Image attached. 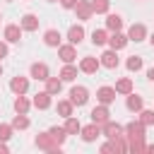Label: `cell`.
<instances>
[{
  "label": "cell",
  "mask_w": 154,
  "mask_h": 154,
  "mask_svg": "<svg viewBox=\"0 0 154 154\" xmlns=\"http://www.w3.org/2000/svg\"><path fill=\"white\" fill-rule=\"evenodd\" d=\"M91 7L96 14H103V12H108V0H91Z\"/></svg>",
  "instance_id": "cell-35"
},
{
  "label": "cell",
  "mask_w": 154,
  "mask_h": 154,
  "mask_svg": "<svg viewBox=\"0 0 154 154\" xmlns=\"http://www.w3.org/2000/svg\"><path fill=\"white\" fill-rule=\"evenodd\" d=\"M96 99H99L101 103H106V106H108V103L116 99V89H113V87H101V89L96 91Z\"/></svg>",
  "instance_id": "cell-13"
},
{
  "label": "cell",
  "mask_w": 154,
  "mask_h": 154,
  "mask_svg": "<svg viewBox=\"0 0 154 154\" xmlns=\"http://www.w3.org/2000/svg\"><path fill=\"white\" fill-rule=\"evenodd\" d=\"M108 108H106V103H101V106H96L94 111H91V123H96V125H103V123H108Z\"/></svg>",
  "instance_id": "cell-4"
},
{
  "label": "cell",
  "mask_w": 154,
  "mask_h": 154,
  "mask_svg": "<svg viewBox=\"0 0 154 154\" xmlns=\"http://www.w3.org/2000/svg\"><path fill=\"white\" fill-rule=\"evenodd\" d=\"M70 101H72L75 106H84V103L89 101V89H87V87H72V89H70Z\"/></svg>",
  "instance_id": "cell-2"
},
{
  "label": "cell",
  "mask_w": 154,
  "mask_h": 154,
  "mask_svg": "<svg viewBox=\"0 0 154 154\" xmlns=\"http://www.w3.org/2000/svg\"><path fill=\"white\" fill-rule=\"evenodd\" d=\"M65 130H67V135H77V132H82V125H79V120L77 118H67L65 120Z\"/></svg>",
  "instance_id": "cell-27"
},
{
  "label": "cell",
  "mask_w": 154,
  "mask_h": 154,
  "mask_svg": "<svg viewBox=\"0 0 154 154\" xmlns=\"http://www.w3.org/2000/svg\"><path fill=\"white\" fill-rule=\"evenodd\" d=\"M128 41H130V38H128V36H123L120 31H113V36H108V43H111V48H113V51L125 48V46H128Z\"/></svg>",
  "instance_id": "cell-7"
},
{
  "label": "cell",
  "mask_w": 154,
  "mask_h": 154,
  "mask_svg": "<svg viewBox=\"0 0 154 154\" xmlns=\"http://www.w3.org/2000/svg\"><path fill=\"white\" fill-rule=\"evenodd\" d=\"M128 38H130V41H144V38H147V29H144V24H132L130 31H128Z\"/></svg>",
  "instance_id": "cell-6"
},
{
  "label": "cell",
  "mask_w": 154,
  "mask_h": 154,
  "mask_svg": "<svg viewBox=\"0 0 154 154\" xmlns=\"http://www.w3.org/2000/svg\"><path fill=\"white\" fill-rule=\"evenodd\" d=\"M147 77H149V82H154V67H149V70H147Z\"/></svg>",
  "instance_id": "cell-39"
},
{
  "label": "cell",
  "mask_w": 154,
  "mask_h": 154,
  "mask_svg": "<svg viewBox=\"0 0 154 154\" xmlns=\"http://www.w3.org/2000/svg\"><path fill=\"white\" fill-rule=\"evenodd\" d=\"M0 75H2V65H0Z\"/></svg>",
  "instance_id": "cell-43"
},
{
  "label": "cell",
  "mask_w": 154,
  "mask_h": 154,
  "mask_svg": "<svg viewBox=\"0 0 154 154\" xmlns=\"http://www.w3.org/2000/svg\"><path fill=\"white\" fill-rule=\"evenodd\" d=\"M10 89L14 91V94H24L26 89H29V79L26 77H12V82H10Z\"/></svg>",
  "instance_id": "cell-9"
},
{
  "label": "cell",
  "mask_w": 154,
  "mask_h": 154,
  "mask_svg": "<svg viewBox=\"0 0 154 154\" xmlns=\"http://www.w3.org/2000/svg\"><path fill=\"white\" fill-rule=\"evenodd\" d=\"M0 154H7V147H5L2 142H0Z\"/></svg>",
  "instance_id": "cell-40"
},
{
  "label": "cell",
  "mask_w": 154,
  "mask_h": 154,
  "mask_svg": "<svg viewBox=\"0 0 154 154\" xmlns=\"http://www.w3.org/2000/svg\"><path fill=\"white\" fill-rule=\"evenodd\" d=\"M130 91H132V79L123 77L116 82V94H130Z\"/></svg>",
  "instance_id": "cell-24"
},
{
  "label": "cell",
  "mask_w": 154,
  "mask_h": 154,
  "mask_svg": "<svg viewBox=\"0 0 154 154\" xmlns=\"http://www.w3.org/2000/svg\"><path fill=\"white\" fill-rule=\"evenodd\" d=\"M125 132H128V137H140V140H144V125L137 120V123H128L125 125Z\"/></svg>",
  "instance_id": "cell-14"
},
{
  "label": "cell",
  "mask_w": 154,
  "mask_h": 154,
  "mask_svg": "<svg viewBox=\"0 0 154 154\" xmlns=\"http://www.w3.org/2000/svg\"><path fill=\"white\" fill-rule=\"evenodd\" d=\"M101 65H103V67H108V70L118 67V55H116V51H113V48H111V51H106V53L101 55Z\"/></svg>",
  "instance_id": "cell-16"
},
{
  "label": "cell",
  "mask_w": 154,
  "mask_h": 154,
  "mask_svg": "<svg viewBox=\"0 0 154 154\" xmlns=\"http://www.w3.org/2000/svg\"><path fill=\"white\" fill-rule=\"evenodd\" d=\"M48 132L55 137V142H58V144H63V142H65V137H67V130H65V128H58V125H55V128H51Z\"/></svg>",
  "instance_id": "cell-32"
},
{
  "label": "cell",
  "mask_w": 154,
  "mask_h": 154,
  "mask_svg": "<svg viewBox=\"0 0 154 154\" xmlns=\"http://www.w3.org/2000/svg\"><path fill=\"white\" fill-rule=\"evenodd\" d=\"M22 38V26H17V24H10V26H5V41H10V43H17Z\"/></svg>",
  "instance_id": "cell-11"
},
{
  "label": "cell",
  "mask_w": 154,
  "mask_h": 154,
  "mask_svg": "<svg viewBox=\"0 0 154 154\" xmlns=\"http://www.w3.org/2000/svg\"><path fill=\"white\" fill-rule=\"evenodd\" d=\"M14 111H17V113H26V111H29V101H26L22 94H17V99H14Z\"/></svg>",
  "instance_id": "cell-31"
},
{
  "label": "cell",
  "mask_w": 154,
  "mask_h": 154,
  "mask_svg": "<svg viewBox=\"0 0 154 154\" xmlns=\"http://www.w3.org/2000/svg\"><path fill=\"white\" fill-rule=\"evenodd\" d=\"M60 89H63V79H58V77H48L46 79V91L53 96V94H60Z\"/></svg>",
  "instance_id": "cell-18"
},
{
  "label": "cell",
  "mask_w": 154,
  "mask_h": 154,
  "mask_svg": "<svg viewBox=\"0 0 154 154\" xmlns=\"http://www.w3.org/2000/svg\"><path fill=\"white\" fill-rule=\"evenodd\" d=\"M34 106L41 108V111L48 108V106H51V94H48V91H38V94L34 96Z\"/></svg>",
  "instance_id": "cell-19"
},
{
  "label": "cell",
  "mask_w": 154,
  "mask_h": 154,
  "mask_svg": "<svg viewBox=\"0 0 154 154\" xmlns=\"http://www.w3.org/2000/svg\"><path fill=\"white\" fill-rule=\"evenodd\" d=\"M12 137V125H0V142Z\"/></svg>",
  "instance_id": "cell-36"
},
{
  "label": "cell",
  "mask_w": 154,
  "mask_h": 154,
  "mask_svg": "<svg viewBox=\"0 0 154 154\" xmlns=\"http://www.w3.org/2000/svg\"><path fill=\"white\" fill-rule=\"evenodd\" d=\"M140 123L147 128V125H154V111H140Z\"/></svg>",
  "instance_id": "cell-34"
},
{
  "label": "cell",
  "mask_w": 154,
  "mask_h": 154,
  "mask_svg": "<svg viewBox=\"0 0 154 154\" xmlns=\"http://www.w3.org/2000/svg\"><path fill=\"white\" fill-rule=\"evenodd\" d=\"M48 2H55V0H48Z\"/></svg>",
  "instance_id": "cell-44"
},
{
  "label": "cell",
  "mask_w": 154,
  "mask_h": 154,
  "mask_svg": "<svg viewBox=\"0 0 154 154\" xmlns=\"http://www.w3.org/2000/svg\"><path fill=\"white\" fill-rule=\"evenodd\" d=\"M147 152H149V154H154V144H152V147H147Z\"/></svg>",
  "instance_id": "cell-41"
},
{
  "label": "cell",
  "mask_w": 154,
  "mask_h": 154,
  "mask_svg": "<svg viewBox=\"0 0 154 154\" xmlns=\"http://www.w3.org/2000/svg\"><path fill=\"white\" fill-rule=\"evenodd\" d=\"M12 128H17V130H26V128H29V118H26V113H19V116H14V120H12Z\"/></svg>",
  "instance_id": "cell-30"
},
{
  "label": "cell",
  "mask_w": 154,
  "mask_h": 154,
  "mask_svg": "<svg viewBox=\"0 0 154 154\" xmlns=\"http://www.w3.org/2000/svg\"><path fill=\"white\" fill-rule=\"evenodd\" d=\"M36 147L38 149H46V152H58V142H55V137L51 135V132H43V135H38L36 137Z\"/></svg>",
  "instance_id": "cell-1"
},
{
  "label": "cell",
  "mask_w": 154,
  "mask_h": 154,
  "mask_svg": "<svg viewBox=\"0 0 154 154\" xmlns=\"http://www.w3.org/2000/svg\"><path fill=\"white\" fill-rule=\"evenodd\" d=\"M79 0H60V5L65 7V10H75V5H77Z\"/></svg>",
  "instance_id": "cell-37"
},
{
  "label": "cell",
  "mask_w": 154,
  "mask_h": 154,
  "mask_svg": "<svg viewBox=\"0 0 154 154\" xmlns=\"http://www.w3.org/2000/svg\"><path fill=\"white\" fill-rule=\"evenodd\" d=\"M43 43L51 46V48L60 46V31H58V29H48V31L43 34Z\"/></svg>",
  "instance_id": "cell-15"
},
{
  "label": "cell",
  "mask_w": 154,
  "mask_h": 154,
  "mask_svg": "<svg viewBox=\"0 0 154 154\" xmlns=\"http://www.w3.org/2000/svg\"><path fill=\"white\" fill-rule=\"evenodd\" d=\"M75 77H77V67H72L70 63H65V67L60 70V79L63 82H72Z\"/></svg>",
  "instance_id": "cell-23"
},
{
  "label": "cell",
  "mask_w": 154,
  "mask_h": 154,
  "mask_svg": "<svg viewBox=\"0 0 154 154\" xmlns=\"http://www.w3.org/2000/svg\"><path fill=\"white\" fill-rule=\"evenodd\" d=\"M67 38H70V43H75V46H77V43H82V38H84V29H82V26H77V24H75V26H70Z\"/></svg>",
  "instance_id": "cell-17"
},
{
  "label": "cell",
  "mask_w": 154,
  "mask_h": 154,
  "mask_svg": "<svg viewBox=\"0 0 154 154\" xmlns=\"http://www.w3.org/2000/svg\"><path fill=\"white\" fill-rule=\"evenodd\" d=\"M75 12H77V19L87 22V19H91V14H94V7H91V2H87V0H79V2L75 5Z\"/></svg>",
  "instance_id": "cell-3"
},
{
  "label": "cell",
  "mask_w": 154,
  "mask_h": 154,
  "mask_svg": "<svg viewBox=\"0 0 154 154\" xmlns=\"http://www.w3.org/2000/svg\"><path fill=\"white\" fill-rule=\"evenodd\" d=\"M149 43H152V46H154V34H152V36H149Z\"/></svg>",
  "instance_id": "cell-42"
},
{
  "label": "cell",
  "mask_w": 154,
  "mask_h": 154,
  "mask_svg": "<svg viewBox=\"0 0 154 154\" xmlns=\"http://www.w3.org/2000/svg\"><path fill=\"white\" fill-rule=\"evenodd\" d=\"M7 55V43H0V58Z\"/></svg>",
  "instance_id": "cell-38"
},
{
  "label": "cell",
  "mask_w": 154,
  "mask_h": 154,
  "mask_svg": "<svg viewBox=\"0 0 154 154\" xmlns=\"http://www.w3.org/2000/svg\"><path fill=\"white\" fill-rule=\"evenodd\" d=\"M128 108L130 111H142V96H137V94H128Z\"/></svg>",
  "instance_id": "cell-28"
},
{
  "label": "cell",
  "mask_w": 154,
  "mask_h": 154,
  "mask_svg": "<svg viewBox=\"0 0 154 154\" xmlns=\"http://www.w3.org/2000/svg\"><path fill=\"white\" fill-rule=\"evenodd\" d=\"M22 29H24V31H36V29H38V19H36L34 14H24V17H22Z\"/></svg>",
  "instance_id": "cell-21"
},
{
  "label": "cell",
  "mask_w": 154,
  "mask_h": 154,
  "mask_svg": "<svg viewBox=\"0 0 154 154\" xmlns=\"http://www.w3.org/2000/svg\"><path fill=\"white\" fill-rule=\"evenodd\" d=\"M58 55H60L63 63H72V60L77 58V53H75V43H70V46H58Z\"/></svg>",
  "instance_id": "cell-8"
},
{
  "label": "cell",
  "mask_w": 154,
  "mask_h": 154,
  "mask_svg": "<svg viewBox=\"0 0 154 154\" xmlns=\"http://www.w3.org/2000/svg\"><path fill=\"white\" fill-rule=\"evenodd\" d=\"M130 142H128V149L130 152H135V154H142V152H147V144H144V140H140V137H128Z\"/></svg>",
  "instance_id": "cell-20"
},
{
  "label": "cell",
  "mask_w": 154,
  "mask_h": 154,
  "mask_svg": "<svg viewBox=\"0 0 154 154\" xmlns=\"http://www.w3.org/2000/svg\"><path fill=\"white\" fill-rule=\"evenodd\" d=\"M99 65H101V60H96V58L87 55V58H82V63H79V70H82V72H87V75H94V72L99 70Z\"/></svg>",
  "instance_id": "cell-5"
},
{
  "label": "cell",
  "mask_w": 154,
  "mask_h": 154,
  "mask_svg": "<svg viewBox=\"0 0 154 154\" xmlns=\"http://www.w3.org/2000/svg\"><path fill=\"white\" fill-rule=\"evenodd\" d=\"M128 70H132V72L142 70V58H140V55H130V58H128Z\"/></svg>",
  "instance_id": "cell-33"
},
{
  "label": "cell",
  "mask_w": 154,
  "mask_h": 154,
  "mask_svg": "<svg viewBox=\"0 0 154 154\" xmlns=\"http://www.w3.org/2000/svg\"><path fill=\"white\" fill-rule=\"evenodd\" d=\"M103 135L106 137H118V135H123V128L118 125V123H103Z\"/></svg>",
  "instance_id": "cell-22"
},
{
  "label": "cell",
  "mask_w": 154,
  "mask_h": 154,
  "mask_svg": "<svg viewBox=\"0 0 154 154\" xmlns=\"http://www.w3.org/2000/svg\"><path fill=\"white\" fill-rule=\"evenodd\" d=\"M99 135H101V128H99L96 123H91V125L82 128V140H84V142H94Z\"/></svg>",
  "instance_id": "cell-10"
},
{
  "label": "cell",
  "mask_w": 154,
  "mask_h": 154,
  "mask_svg": "<svg viewBox=\"0 0 154 154\" xmlns=\"http://www.w3.org/2000/svg\"><path fill=\"white\" fill-rule=\"evenodd\" d=\"M106 41H108L106 29H94V34H91V43H94V46H103Z\"/></svg>",
  "instance_id": "cell-26"
},
{
  "label": "cell",
  "mask_w": 154,
  "mask_h": 154,
  "mask_svg": "<svg viewBox=\"0 0 154 154\" xmlns=\"http://www.w3.org/2000/svg\"><path fill=\"white\" fill-rule=\"evenodd\" d=\"M120 26H123V19H120L118 14H108V17H106V29H111V31H120Z\"/></svg>",
  "instance_id": "cell-25"
},
{
  "label": "cell",
  "mask_w": 154,
  "mask_h": 154,
  "mask_svg": "<svg viewBox=\"0 0 154 154\" xmlns=\"http://www.w3.org/2000/svg\"><path fill=\"white\" fill-rule=\"evenodd\" d=\"M31 77L38 79V82H46V79H48V67H46L43 63H34V65H31Z\"/></svg>",
  "instance_id": "cell-12"
},
{
  "label": "cell",
  "mask_w": 154,
  "mask_h": 154,
  "mask_svg": "<svg viewBox=\"0 0 154 154\" xmlns=\"http://www.w3.org/2000/svg\"><path fill=\"white\" fill-rule=\"evenodd\" d=\"M72 101H58V113L63 116V118H70L72 116Z\"/></svg>",
  "instance_id": "cell-29"
}]
</instances>
